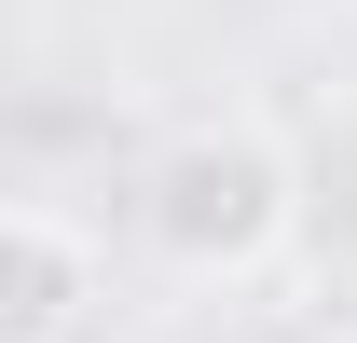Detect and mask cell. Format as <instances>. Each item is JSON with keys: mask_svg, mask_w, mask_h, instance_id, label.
I'll return each mask as SVG.
<instances>
[{"mask_svg": "<svg viewBox=\"0 0 357 343\" xmlns=\"http://www.w3.org/2000/svg\"><path fill=\"white\" fill-rule=\"evenodd\" d=\"M289 234H303V165L248 110H206L137 165V247L165 275H192V289H234V275L289 261Z\"/></svg>", "mask_w": 357, "mask_h": 343, "instance_id": "6da1fadb", "label": "cell"}, {"mask_svg": "<svg viewBox=\"0 0 357 343\" xmlns=\"http://www.w3.org/2000/svg\"><path fill=\"white\" fill-rule=\"evenodd\" d=\"M96 330V234L55 206H0V343H83Z\"/></svg>", "mask_w": 357, "mask_h": 343, "instance_id": "7a4b0ae2", "label": "cell"}]
</instances>
